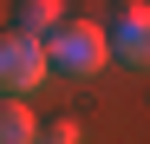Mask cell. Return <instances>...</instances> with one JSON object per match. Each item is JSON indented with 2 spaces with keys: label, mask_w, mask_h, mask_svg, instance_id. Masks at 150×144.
Returning a JSON list of instances; mask_svg holds the SVG:
<instances>
[{
  "label": "cell",
  "mask_w": 150,
  "mask_h": 144,
  "mask_svg": "<svg viewBox=\"0 0 150 144\" xmlns=\"http://www.w3.org/2000/svg\"><path fill=\"white\" fill-rule=\"evenodd\" d=\"M46 66L65 72V79H91V72L111 66V46H105V26L98 20H59L52 33H46Z\"/></svg>",
  "instance_id": "cell-1"
},
{
  "label": "cell",
  "mask_w": 150,
  "mask_h": 144,
  "mask_svg": "<svg viewBox=\"0 0 150 144\" xmlns=\"http://www.w3.org/2000/svg\"><path fill=\"white\" fill-rule=\"evenodd\" d=\"M46 39L26 33H0V98H26V92L46 85Z\"/></svg>",
  "instance_id": "cell-2"
},
{
  "label": "cell",
  "mask_w": 150,
  "mask_h": 144,
  "mask_svg": "<svg viewBox=\"0 0 150 144\" xmlns=\"http://www.w3.org/2000/svg\"><path fill=\"white\" fill-rule=\"evenodd\" d=\"M105 46H111L117 66L150 72V0H117V13L105 26Z\"/></svg>",
  "instance_id": "cell-3"
},
{
  "label": "cell",
  "mask_w": 150,
  "mask_h": 144,
  "mask_svg": "<svg viewBox=\"0 0 150 144\" xmlns=\"http://www.w3.org/2000/svg\"><path fill=\"white\" fill-rule=\"evenodd\" d=\"M65 20V0H20L13 7V33H26V39H46Z\"/></svg>",
  "instance_id": "cell-4"
},
{
  "label": "cell",
  "mask_w": 150,
  "mask_h": 144,
  "mask_svg": "<svg viewBox=\"0 0 150 144\" xmlns=\"http://www.w3.org/2000/svg\"><path fill=\"white\" fill-rule=\"evenodd\" d=\"M0 144H39V118L26 111V98H0Z\"/></svg>",
  "instance_id": "cell-5"
},
{
  "label": "cell",
  "mask_w": 150,
  "mask_h": 144,
  "mask_svg": "<svg viewBox=\"0 0 150 144\" xmlns=\"http://www.w3.org/2000/svg\"><path fill=\"white\" fill-rule=\"evenodd\" d=\"M39 144H85L79 118H52V125H39Z\"/></svg>",
  "instance_id": "cell-6"
}]
</instances>
